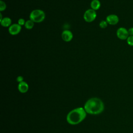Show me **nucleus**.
Masks as SVG:
<instances>
[{
  "label": "nucleus",
  "instance_id": "nucleus-1",
  "mask_svg": "<svg viewBox=\"0 0 133 133\" xmlns=\"http://www.w3.org/2000/svg\"><path fill=\"white\" fill-rule=\"evenodd\" d=\"M85 110L91 114H98L104 110V104L99 98H92L89 99L85 104Z\"/></svg>",
  "mask_w": 133,
  "mask_h": 133
},
{
  "label": "nucleus",
  "instance_id": "nucleus-2",
  "mask_svg": "<svg viewBox=\"0 0 133 133\" xmlns=\"http://www.w3.org/2000/svg\"><path fill=\"white\" fill-rule=\"evenodd\" d=\"M86 113L85 110L82 107L76 108L70 112L66 117L68 122L71 125H76L86 117Z\"/></svg>",
  "mask_w": 133,
  "mask_h": 133
},
{
  "label": "nucleus",
  "instance_id": "nucleus-3",
  "mask_svg": "<svg viewBox=\"0 0 133 133\" xmlns=\"http://www.w3.org/2000/svg\"><path fill=\"white\" fill-rule=\"evenodd\" d=\"M45 18V14L41 9H34L31 11L30 15V19L36 23L42 22Z\"/></svg>",
  "mask_w": 133,
  "mask_h": 133
},
{
  "label": "nucleus",
  "instance_id": "nucleus-4",
  "mask_svg": "<svg viewBox=\"0 0 133 133\" xmlns=\"http://www.w3.org/2000/svg\"><path fill=\"white\" fill-rule=\"evenodd\" d=\"M97 17V14L95 10L91 9L87 10L84 14V19L87 22L93 21Z\"/></svg>",
  "mask_w": 133,
  "mask_h": 133
},
{
  "label": "nucleus",
  "instance_id": "nucleus-5",
  "mask_svg": "<svg viewBox=\"0 0 133 133\" xmlns=\"http://www.w3.org/2000/svg\"><path fill=\"white\" fill-rule=\"evenodd\" d=\"M117 37L121 40H126L129 36L128 29L124 27H120L116 31Z\"/></svg>",
  "mask_w": 133,
  "mask_h": 133
},
{
  "label": "nucleus",
  "instance_id": "nucleus-6",
  "mask_svg": "<svg viewBox=\"0 0 133 133\" xmlns=\"http://www.w3.org/2000/svg\"><path fill=\"white\" fill-rule=\"evenodd\" d=\"M21 30V26L17 23L11 24L8 29L9 33L12 35H15L20 33Z\"/></svg>",
  "mask_w": 133,
  "mask_h": 133
},
{
  "label": "nucleus",
  "instance_id": "nucleus-7",
  "mask_svg": "<svg viewBox=\"0 0 133 133\" xmlns=\"http://www.w3.org/2000/svg\"><path fill=\"white\" fill-rule=\"evenodd\" d=\"M106 21L109 24L115 25L119 22V18L115 14H111L106 17Z\"/></svg>",
  "mask_w": 133,
  "mask_h": 133
},
{
  "label": "nucleus",
  "instance_id": "nucleus-8",
  "mask_svg": "<svg viewBox=\"0 0 133 133\" xmlns=\"http://www.w3.org/2000/svg\"><path fill=\"white\" fill-rule=\"evenodd\" d=\"M62 39L66 42L71 41L73 38V34L69 30H64L61 34Z\"/></svg>",
  "mask_w": 133,
  "mask_h": 133
},
{
  "label": "nucleus",
  "instance_id": "nucleus-9",
  "mask_svg": "<svg viewBox=\"0 0 133 133\" xmlns=\"http://www.w3.org/2000/svg\"><path fill=\"white\" fill-rule=\"evenodd\" d=\"M29 89V86L28 84L25 82H22L19 83L18 85V89L20 92L22 93L26 92Z\"/></svg>",
  "mask_w": 133,
  "mask_h": 133
},
{
  "label": "nucleus",
  "instance_id": "nucleus-10",
  "mask_svg": "<svg viewBox=\"0 0 133 133\" xmlns=\"http://www.w3.org/2000/svg\"><path fill=\"white\" fill-rule=\"evenodd\" d=\"M1 24L4 27H9L11 24V20L9 17H5L0 21Z\"/></svg>",
  "mask_w": 133,
  "mask_h": 133
},
{
  "label": "nucleus",
  "instance_id": "nucleus-11",
  "mask_svg": "<svg viewBox=\"0 0 133 133\" xmlns=\"http://www.w3.org/2000/svg\"><path fill=\"white\" fill-rule=\"evenodd\" d=\"M101 3L99 0H92L90 3V7L92 9L97 10L100 8Z\"/></svg>",
  "mask_w": 133,
  "mask_h": 133
},
{
  "label": "nucleus",
  "instance_id": "nucleus-12",
  "mask_svg": "<svg viewBox=\"0 0 133 133\" xmlns=\"http://www.w3.org/2000/svg\"><path fill=\"white\" fill-rule=\"evenodd\" d=\"M34 25V22L32 20L30 19L25 21L24 26L26 29L30 30V29H32L33 28Z\"/></svg>",
  "mask_w": 133,
  "mask_h": 133
},
{
  "label": "nucleus",
  "instance_id": "nucleus-13",
  "mask_svg": "<svg viewBox=\"0 0 133 133\" xmlns=\"http://www.w3.org/2000/svg\"><path fill=\"white\" fill-rule=\"evenodd\" d=\"M127 44L130 46H133V36H129L126 39Z\"/></svg>",
  "mask_w": 133,
  "mask_h": 133
},
{
  "label": "nucleus",
  "instance_id": "nucleus-14",
  "mask_svg": "<svg viewBox=\"0 0 133 133\" xmlns=\"http://www.w3.org/2000/svg\"><path fill=\"white\" fill-rule=\"evenodd\" d=\"M108 22L106 20H102L99 23V26L102 29H105L108 26Z\"/></svg>",
  "mask_w": 133,
  "mask_h": 133
},
{
  "label": "nucleus",
  "instance_id": "nucleus-15",
  "mask_svg": "<svg viewBox=\"0 0 133 133\" xmlns=\"http://www.w3.org/2000/svg\"><path fill=\"white\" fill-rule=\"evenodd\" d=\"M6 8V5L5 3L3 1H0V11L5 10Z\"/></svg>",
  "mask_w": 133,
  "mask_h": 133
},
{
  "label": "nucleus",
  "instance_id": "nucleus-16",
  "mask_svg": "<svg viewBox=\"0 0 133 133\" xmlns=\"http://www.w3.org/2000/svg\"><path fill=\"white\" fill-rule=\"evenodd\" d=\"M25 20H24L23 18H20V19H19L18 20V24H19V25H21V26L24 25V24H25Z\"/></svg>",
  "mask_w": 133,
  "mask_h": 133
},
{
  "label": "nucleus",
  "instance_id": "nucleus-17",
  "mask_svg": "<svg viewBox=\"0 0 133 133\" xmlns=\"http://www.w3.org/2000/svg\"><path fill=\"white\" fill-rule=\"evenodd\" d=\"M128 32L129 36H133V27H130L128 29Z\"/></svg>",
  "mask_w": 133,
  "mask_h": 133
},
{
  "label": "nucleus",
  "instance_id": "nucleus-18",
  "mask_svg": "<svg viewBox=\"0 0 133 133\" xmlns=\"http://www.w3.org/2000/svg\"><path fill=\"white\" fill-rule=\"evenodd\" d=\"M23 77L22 76H19L17 78V81L19 82V83L23 82Z\"/></svg>",
  "mask_w": 133,
  "mask_h": 133
}]
</instances>
